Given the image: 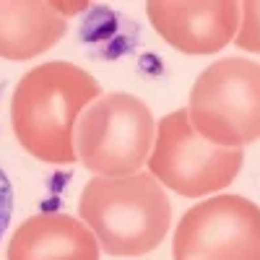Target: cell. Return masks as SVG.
<instances>
[{"label":"cell","mask_w":260,"mask_h":260,"mask_svg":"<svg viewBox=\"0 0 260 260\" xmlns=\"http://www.w3.org/2000/svg\"><path fill=\"white\" fill-rule=\"evenodd\" d=\"M102 96L99 81L73 62L52 60L21 76L11 99V125L21 148L45 164H73L76 122Z\"/></svg>","instance_id":"6da1fadb"},{"label":"cell","mask_w":260,"mask_h":260,"mask_svg":"<svg viewBox=\"0 0 260 260\" xmlns=\"http://www.w3.org/2000/svg\"><path fill=\"white\" fill-rule=\"evenodd\" d=\"M78 213L99 247L117 257L156 250L172 224V203L151 172L89 180L81 190Z\"/></svg>","instance_id":"7a4b0ae2"},{"label":"cell","mask_w":260,"mask_h":260,"mask_svg":"<svg viewBox=\"0 0 260 260\" xmlns=\"http://www.w3.org/2000/svg\"><path fill=\"white\" fill-rule=\"evenodd\" d=\"M73 138L78 161L96 177L138 175L156 141L154 112L136 94H102L81 112Z\"/></svg>","instance_id":"3957f363"},{"label":"cell","mask_w":260,"mask_h":260,"mask_svg":"<svg viewBox=\"0 0 260 260\" xmlns=\"http://www.w3.org/2000/svg\"><path fill=\"white\" fill-rule=\"evenodd\" d=\"M187 117L201 138L221 148L260 141V62L221 57L195 78Z\"/></svg>","instance_id":"277c9868"},{"label":"cell","mask_w":260,"mask_h":260,"mask_svg":"<svg viewBox=\"0 0 260 260\" xmlns=\"http://www.w3.org/2000/svg\"><path fill=\"white\" fill-rule=\"evenodd\" d=\"M245 161L242 148H221L192 130L187 110H175L159 120L148 169L161 187L185 198L213 195L234 182Z\"/></svg>","instance_id":"5b68a950"},{"label":"cell","mask_w":260,"mask_h":260,"mask_svg":"<svg viewBox=\"0 0 260 260\" xmlns=\"http://www.w3.org/2000/svg\"><path fill=\"white\" fill-rule=\"evenodd\" d=\"M175 260H260V208L245 195H213L185 211Z\"/></svg>","instance_id":"8992f818"},{"label":"cell","mask_w":260,"mask_h":260,"mask_svg":"<svg viewBox=\"0 0 260 260\" xmlns=\"http://www.w3.org/2000/svg\"><path fill=\"white\" fill-rule=\"evenodd\" d=\"M146 16L156 34L182 55H213L234 42L240 29V3H154L146 6Z\"/></svg>","instance_id":"52a82bcc"},{"label":"cell","mask_w":260,"mask_h":260,"mask_svg":"<svg viewBox=\"0 0 260 260\" xmlns=\"http://www.w3.org/2000/svg\"><path fill=\"white\" fill-rule=\"evenodd\" d=\"M8 260H99V242L68 213H37L13 232Z\"/></svg>","instance_id":"ba28073f"},{"label":"cell","mask_w":260,"mask_h":260,"mask_svg":"<svg viewBox=\"0 0 260 260\" xmlns=\"http://www.w3.org/2000/svg\"><path fill=\"white\" fill-rule=\"evenodd\" d=\"M65 21L52 3H0V57L31 60L65 37Z\"/></svg>","instance_id":"9c48e42d"},{"label":"cell","mask_w":260,"mask_h":260,"mask_svg":"<svg viewBox=\"0 0 260 260\" xmlns=\"http://www.w3.org/2000/svg\"><path fill=\"white\" fill-rule=\"evenodd\" d=\"M234 45L260 55V0H247L240 3V29H237Z\"/></svg>","instance_id":"30bf717a"},{"label":"cell","mask_w":260,"mask_h":260,"mask_svg":"<svg viewBox=\"0 0 260 260\" xmlns=\"http://www.w3.org/2000/svg\"><path fill=\"white\" fill-rule=\"evenodd\" d=\"M11 216H13V185L6 169L0 167V242H3V234L11 224Z\"/></svg>","instance_id":"8fae6325"},{"label":"cell","mask_w":260,"mask_h":260,"mask_svg":"<svg viewBox=\"0 0 260 260\" xmlns=\"http://www.w3.org/2000/svg\"><path fill=\"white\" fill-rule=\"evenodd\" d=\"M57 8V13L65 18V16H71V13H78V11H86L89 8V3H52Z\"/></svg>","instance_id":"7c38bea8"}]
</instances>
